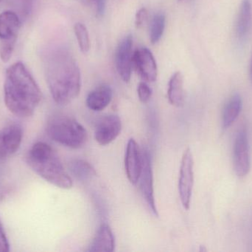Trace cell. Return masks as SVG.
<instances>
[{"label":"cell","mask_w":252,"mask_h":252,"mask_svg":"<svg viewBox=\"0 0 252 252\" xmlns=\"http://www.w3.org/2000/svg\"><path fill=\"white\" fill-rule=\"evenodd\" d=\"M165 28V16L164 13H157L153 18L150 28V40L152 44L158 42L164 34Z\"/></svg>","instance_id":"cell-20"},{"label":"cell","mask_w":252,"mask_h":252,"mask_svg":"<svg viewBox=\"0 0 252 252\" xmlns=\"http://www.w3.org/2000/svg\"><path fill=\"white\" fill-rule=\"evenodd\" d=\"M16 38H17L1 40V46H0V57L3 62H7L10 60L14 50Z\"/></svg>","instance_id":"cell-22"},{"label":"cell","mask_w":252,"mask_h":252,"mask_svg":"<svg viewBox=\"0 0 252 252\" xmlns=\"http://www.w3.org/2000/svg\"><path fill=\"white\" fill-rule=\"evenodd\" d=\"M112 97L113 91L110 86L103 84L89 93L86 103L89 109L99 112L107 108L112 102Z\"/></svg>","instance_id":"cell-14"},{"label":"cell","mask_w":252,"mask_h":252,"mask_svg":"<svg viewBox=\"0 0 252 252\" xmlns=\"http://www.w3.org/2000/svg\"><path fill=\"white\" fill-rule=\"evenodd\" d=\"M137 93L139 100L143 104L149 102L152 96L151 87L145 82L139 83L137 87Z\"/></svg>","instance_id":"cell-23"},{"label":"cell","mask_w":252,"mask_h":252,"mask_svg":"<svg viewBox=\"0 0 252 252\" xmlns=\"http://www.w3.org/2000/svg\"><path fill=\"white\" fill-rule=\"evenodd\" d=\"M167 98L169 102L177 108H181L185 104L183 75L179 71L175 72L169 81Z\"/></svg>","instance_id":"cell-16"},{"label":"cell","mask_w":252,"mask_h":252,"mask_svg":"<svg viewBox=\"0 0 252 252\" xmlns=\"http://www.w3.org/2000/svg\"><path fill=\"white\" fill-rule=\"evenodd\" d=\"M45 73L50 93L56 103L66 105L78 97L81 88V72L68 50L57 49L47 55Z\"/></svg>","instance_id":"cell-1"},{"label":"cell","mask_w":252,"mask_h":252,"mask_svg":"<svg viewBox=\"0 0 252 252\" xmlns=\"http://www.w3.org/2000/svg\"><path fill=\"white\" fill-rule=\"evenodd\" d=\"M252 18L251 0H242L235 28L237 36L241 39L248 35L251 29Z\"/></svg>","instance_id":"cell-17"},{"label":"cell","mask_w":252,"mask_h":252,"mask_svg":"<svg viewBox=\"0 0 252 252\" xmlns=\"http://www.w3.org/2000/svg\"><path fill=\"white\" fill-rule=\"evenodd\" d=\"M234 167L237 176L244 178L251 170V155L248 135L245 130H241L237 134L234 144Z\"/></svg>","instance_id":"cell-6"},{"label":"cell","mask_w":252,"mask_h":252,"mask_svg":"<svg viewBox=\"0 0 252 252\" xmlns=\"http://www.w3.org/2000/svg\"><path fill=\"white\" fill-rule=\"evenodd\" d=\"M133 38L131 36H126L120 42L115 55L117 70L123 81L127 83L131 77L132 65H133Z\"/></svg>","instance_id":"cell-11"},{"label":"cell","mask_w":252,"mask_h":252,"mask_svg":"<svg viewBox=\"0 0 252 252\" xmlns=\"http://www.w3.org/2000/svg\"><path fill=\"white\" fill-rule=\"evenodd\" d=\"M250 79H251L252 84V57L251 61V65H250Z\"/></svg>","instance_id":"cell-27"},{"label":"cell","mask_w":252,"mask_h":252,"mask_svg":"<svg viewBox=\"0 0 252 252\" xmlns=\"http://www.w3.org/2000/svg\"><path fill=\"white\" fill-rule=\"evenodd\" d=\"M95 6L96 15L102 16L105 10V0H92Z\"/></svg>","instance_id":"cell-26"},{"label":"cell","mask_w":252,"mask_h":252,"mask_svg":"<svg viewBox=\"0 0 252 252\" xmlns=\"http://www.w3.org/2000/svg\"><path fill=\"white\" fill-rule=\"evenodd\" d=\"M242 98L239 94H235L229 99L223 108L222 115V126L223 129H228L236 121L242 110Z\"/></svg>","instance_id":"cell-18"},{"label":"cell","mask_w":252,"mask_h":252,"mask_svg":"<svg viewBox=\"0 0 252 252\" xmlns=\"http://www.w3.org/2000/svg\"><path fill=\"white\" fill-rule=\"evenodd\" d=\"M69 168L71 173L78 180L86 181L96 176L93 166L82 159H74L69 162Z\"/></svg>","instance_id":"cell-19"},{"label":"cell","mask_w":252,"mask_h":252,"mask_svg":"<svg viewBox=\"0 0 252 252\" xmlns=\"http://www.w3.org/2000/svg\"><path fill=\"white\" fill-rule=\"evenodd\" d=\"M133 65L139 75L148 82H154L158 75L157 62L151 50L141 47L133 54Z\"/></svg>","instance_id":"cell-10"},{"label":"cell","mask_w":252,"mask_h":252,"mask_svg":"<svg viewBox=\"0 0 252 252\" xmlns=\"http://www.w3.org/2000/svg\"><path fill=\"white\" fill-rule=\"evenodd\" d=\"M27 164L43 179L61 189H69L73 182L54 149L45 142L32 145L26 155Z\"/></svg>","instance_id":"cell-3"},{"label":"cell","mask_w":252,"mask_h":252,"mask_svg":"<svg viewBox=\"0 0 252 252\" xmlns=\"http://www.w3.org/2000/svg\"><path fill=\"white\" fill-rule=\"evenodd\" d=\"M47 133L52 140L72 149L82 147L88 139L84 126L74 117L64 113H56L49 118Z\"/></svg>","instance_id":"cell-4"},{"label":"cell","mask_w":252,"mask_h":252,"mask_svg":"<svg viewBox=\"0 0 252 252\" xmlns=\"http://www.w3.org/2000/svg\"><path fill=\"white\" fill-rule=\"evenodd\" d=\"M4 103L16 116H31L42 97L41 90L22 62L7 68L4 84Z\"/></svg>","instance_id":"cell-2"},{"label":"cell","mask_w":252,"mask_h":252,"mask_svg":"<svg viewBox=\"0 0 252 252\" xmlns=\"http://www.w3.org/2000/svg\"><path fill=\"white\" fill-rule=\"evenodd\" d=\"M115 238L110 226L104 223L100 225L91 244L88 252H112L115 250Z\"/></svg>","instance_id":"cell-13"},{"label":"cell","mask_w":252,"mask_h":252,"mask_svg":"<svg viewBox=\"0 0 252 252\" xmlns=\"http://www.w3.org/2000/svg\"><path fill=\"white\" fill-rule=\"evenodd\" d=\"M22 136V127L17 124H9L0 131V161L10 158L19 149Z\"/></svg>","instance_id":"cell-9"},{"label":"cell","mask_w":252,"mask_h":252,"mask_svg":"<svg viewBox=\"0 0 252 252\" xmlns=\"http://www.w3.org/2000/svg\"><path fill=\"white\" fill-rule=\"evenodd\" d=\"M142 167V153L133 139H129L126 146L125 169L127 179L132 184L139 182Z\"/></svg>","instance_id":"cell-12"},{"label":"cell","mask_w":252,"mask_h":252,"mask_svg":"<svg viewBox=\"0 0 252 252\" xmlns=\"http://www.w3.org/2000/svg\"><path fill=\"white\" fill-rule=\"evenodd\" d=\"M20 19L13 11H4L0 14V38L1 40L17 38Z\"/></svg>","instance_id":"cell-15"},{"label":"cell","mask_w":252,"mask_h":252,"mask_svg":"<svg viewBox=\"0 0 252 252\" xmlns=\"http://www.w3.org/2000/svg\"><path fill=\"white\" fill-rule=\"evenodd\" d=\"M0 1H1V0H0Z\"/></svg>","instance_id":"cell-28"},{"label":"cell","mask_w":252,"mask_h":252,"mask_svg":"<svg viewBox=\"0 0 252 252\" xmlns=\"http://www.w3.org/2000/svg\"><path fill=\"white\" fill-rule=\"evenodd\" d=\"M122 130V122L118 115L110 114L102 117L95 127L94 138L99 144L106 146L118 137Z\"/></svg>","instance_id":"cell-8"},{"label":"cell","mask_w":252,"mask_h":252,"mask_svg":"<svg viewBox=\"0 0 252 252\" xmlns=\"http://www.w3.org/2000/svg\"><path fill=\"white\" fill-rule=\"evenodd\" d=\"M74 30L81 52L84 53H88L90 48V39L87 27L81 22H77Z\"/></svg>","instance_id":"cell-21"},{"label":"cell","mask_w":252,"mask_h":252,"mask_svg":"<svg viewBox=\"0 0 252 252\" xmlns=\"http://www.w3.org/2000/svg\"><path fill=\"white\" fill-rule=\"evenodd\" d=\"M142 153V167L139 177L140 189L142 195L154 216H158L155 198H154V176H153L152 162L151 154L145 149Z\"/></svg>","instance_id":"cell-7"},{"label":"cell","mask_w":252,"mask_h":252,"mask_svg":"<svg viewBox=\"0 0 252 252\" xmlns=\"http://www.w3.org/2000/svg\"><path fill=\"white\" fill-rule=\"evenodd\" d=\"M148 10L145 7L139 9L136 12V17H135V25L139 29L143 28L146 25L148 21Z\"/></svg>","instance_id":"cell-24"},{"label":"cell","mask_w":252,"mask_h":252,"mask_svg":"<svg viewBox=\"0 0 252 252\" xmlns=\"http://www.w3.org/2000/svg\"><path fill=\"white\" fill-rule=\"evenodd\" d=\"M194 161L192 152L188 148L182 155L179 179V194L184 209L189 210L194 184Z\"/></svg>","instance_id":"cell-5"},{"label":"cell","mask_w":252,"mask_h":252,"mask_svg":"<svg viewBox=\"0 0 252 252\" xmlns=\"http://www.w3.org/2000/svg\"><path fill=\"white\" fill-rule=\"evenodd\" d=\"M9 251H10V245L3 229L2 224L0 221V252H8Z\"/></svg>","instance_id":"cell-25"}]
</instances>
